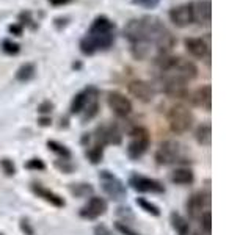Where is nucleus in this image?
Masks as SVG:
<instances>
[{
  "label": "nucleus",
  "instance_id": "3",
  "mask_svg": "<svg viewBox=\"0 0 251 235\" xmlns=\"http://www.w3.org/2000/svg\"><path fill=\"white\" fill-rule=\"evenodd\" d=\"M155 66L159 69L162 82L175 80L188 83L198 77V68L190 60H184L180 57H171V55H157Z\"/></svg>",
  "mask_w": 251,
  "mask_h": 235
},
{
  "label": "nucleus",
  "instance_id": "9",
  "mask_svg": "<svg viewBox=\"0 0 251 235\" xmlns=\"http://www.w3.org/2000/svg\"><path fill=\"white\" fill-rule=\"evenodd\" d=\"M99 179H100V184H102V188H104V191L108 196H112L113 199H121L124 196V185L118 177L110 174L108 171H102Z\"/></svg>",
  "mask_w": 251,
  "mask_h": 235
},
{
  "label": "nucleus",
  "instance_id": "26",
  "mask_svg": "<svg viewBox=\"0 0 251 235\" xmlns=\"http://www.w3.org/2000/svg\"><path fill=\"white\" fill-rule=\"evenodd\" d=\"M132 5H137L141 8H146V10H154L160 5L162 0H130Z\"/></svg>",
  "mask_w": 251,
  "mask_h": 235
},
{
  "label": "nucleus",
  "instance_id": "10",
  "mask_svg": "<svg viewBox=\"0 0 251 235\" xmlns=\"http://www.w3.org/2000/svg\"><path fill=\"white\" fill-rule=\"evenodd\" d=\"M127 88L132 96L141 102H151L155 96L154 86L146 80H132Z\"/></svg>",
  "mask_w": 251,
  "mask_h": 235
},
{
  "label": "nucleus",
  "instance_id": "15",
  "mask_svg": "<svg viewBox=\"0 0 251 235\" xmlns=\"http://www.w3.org/2000/svg\"><path fill=\"white\" fill-rule=\"evenodd\" d=\"M107 210V202L102 198H91L88 204L82 210V216L86 218H98L100 215H104Z\"/></svg>",
  "mask_w": 251,
  "mask_h": 235
},
{
  "label": "nucleus",
  "instance_id": "28",
  "mask_svg": "<svg viewBox=\"0 0 251 235\" xmlns=\"http://www.w3.org/2000/svg\"><path fill=\"white\" fill-rule=\"evenodd\" d=\"M137 204L138 206H141L143 207L146 212H149V213H152V215H159V209H157L154 204H151V202H148V201H145V199H137Z\"/></svg>",
  "mask_w": 251,
  "mask_h": 235
},
{
  "label": "nucleus",
  "instance_id": "13",
  "mask_svg": "<svg viewBox=\"0 0 251 235\" xmlns=\"http://www.w3.org/2000/svg\"><path fill=\"white\" fill-rule=\"evenodd\" d=\"M93 96H98V90L93 88V86H90V88H86L80 93H77L73 102H71V113H74V115L82 113L83 108L86 107V104H88Z\"/></svg>",
  "mask_w": 251,
  "mask_h": 235
},
{
  "label": "nucleus",
  "instance_id": "4",
  "mask_svg": "<svg viewBox=\"0 0 251 235\" xmlns=\"http://www.w3.org/2000/svg\"><path fill=\"white\" fill-rule=\"evenodd\" d=\"M167 119L175 133H184L193 125V113L182 104H176L168 110Z\"/></svg>",
  "mask_w": 251,
  "mask_h": 235
},
{
  "label": "nucleus",
  "instance_id": "7",
  "mask_svg": "<svg viewBox=\"0 0 251 235\" xmlns=\"http://www.w3.org/2000/svg\"><path fill=\"white\" fill-rule=\"evenodd\" d=\"M179 157H180V144L177 141L168 140V141H165V143H162L160 147L157 149L155 160L160 164H170V163L177 162Z\"/></svg>",
  "mask_w": 251,
  "mask_h": 235
},
{
  "label": "nucleus",
  "instance_id": "17",
  "mask_svg": "<svg viewBox=\"0 0 251 235\" xmlns=\"http://www.w3.org/2000/svg\"><path fill=\"white\" fill-rule=\"evenodd\" d=\"M190 100L195 105H198L204 110L210 112V100H212V93H210V86L204 85L201 88H198L195 93H192Z\"/></svg>",
  "mask_w": 251,
  "mask_h": 235
},
{
  "label": "nucleus",
  "instance_id": "12",
  "mask_svg": "<svg viewBox=\"0 0 251 235\" xmlns=\"http://www.w3.org/2000/svg\"><path fill=\"white\" fill-rule=\"evenodd\" d=\"M193 16L196 24H200V25H209L212 16L210 0H196V2H193Z\"/></svg>",
  "mask_w": 251,
  "mask_h": 235
},
{
  "label": "nucleus",
  "instance_id": "25",
  "mask_svg": "<svg viewBox=\"0 0 251 235\" xmlns=\"http://www.w3.org/2000/svg\"><path fill=\"white\" fill-rule=\"evenodd\" d=\"M2 50L6 55H18L21 52V46L18 43H14L13 39L5 38L3 41H2Z\"/></svg>",
  "mask_w": 251,
  "mask_h": 235
},
{
  "label": "nucleus",
  "instance_id": "22",
  "mask_svg": "<svg viewBox=\"0 0 251 235\" xmlns=\"http://www.w3.org/2000/svg\"><path fill=\"white\" fill-rule=\"evenodd\" d=\"M196 141L202 146H209L210 144V138H212V129L209 124H202L196 129Z\"/></svg>",
  "mask_w": 251,
  "mask_h": 235
},
{
  "label": "nucleus",
  "instance_id": "35",
  "mask_svg": "<svg viewBox=\"0 0 251 235\" xmlns=\"http://www.w3.org/2000/svg\"><path fill=\"white\" fill-rule=\"evenodd\" d=\"M98 234H99V235H112V234H110V232L105 229V227H99V229H98Z\"/></svg>",
  "mask_w": 251,
  "mask_h": 235
},
{
  "label": "nucleus",
  "instance_id": "16",
  "mask_svg": "<svg viewBox=\"0 0 251 235\" xmlns=\"http://www.w3.org/2000/svg\"><path fill=\"white\" fill-rule=\"evenodd\" d=\"M98 138L104 144H118L121 141V132L116 125H102L98 129Z\"/></svg>",
  "mask_w": 251,
  "mask_h": 235
},
{
  "label": "nucleus",
  "instance_id": "31",
  "mask_svg": "<svg viewBox=\"0 0 251 235\" xmlns=\"http://www.w3.org/2000/svg\"><path fill=\"white\" fill-rule=\"evenodd\" d=\"M52 6H65V5H71L74 3L75 0H47Z\"/></svg>",
  "mask_w": 251,
  "mask_h": 235
},
{
  "label": "nucleus",
  "instance_id": "21",
  "mask_svg": "<svg viewBox=\"0 0 251 235\" xmlns=\"http://www.w3.org/2000/svg\"><path fill=\"white\" fill-rule=\"evenodd\" d=\"M33 190H35L36 194H39L41 198H44L47 202L53 204V206H57V207H63V206H65V202H63V199L60 198V196H57V194L49 191V190H46V188H43V187H35Z\"/></svg>",
  "mask_w": 251,
  "mask_h": 235
},
{
  "label": "nucleus",
  "instance_id": "27",
  "mask_svg": "<svg viewBox=\"0 0 251 235\" xmlns=\"http://www.w3.org/2000/svg\"><path fill=\"white\" fill-rule=\"evenodd\" d=\"M201 227L207 234H210V231H212V216H210L209 212H204V213L201 215Z\"/></svg>",
  "mask_w": 251,
  "mask_h": 235
},
{
  "label": "nucleus",
  "instance_id": "19",
  "mask_svg": "<svg viewBox=\"0 0 251 235\" xmlns=\"http://www.w3.org/2000/svg\"><path fill=\"white\" fill-rule=\"evenodd\" d=\"M171 180L175 184H179V185H187L193 180V172L190 169L179 168V169L171 172Z\"/></svg>",
  "mask_w": 251,
  "mask_h": 235
},
{
  "label": "nucleus",
  "instance_id": "33",
  "mask_svg": "<svg viewBox=\"0 0 251 235\" xmlns=\"http://www.w3.org/2000/svg\"><path fill=\"white\" fill-rule=\"evenodd\" d=\"M52 104H50V102L49 100H46V102H43V104L41 105H39V112H43V113H47V112H49V110H52Z\"/></svg>",
  "mask_w": 251,
  "mask_h": 235
},
{
  "label": "nucleus",
  "instance_id": "2",
  "mask_svg": "<svg viewBox=\"0 0 251 235\" xmlns=\"http://www.w3.org/2000/svg\"><path fill=\"white\" fill-rule=\"evenodd\" d=\"M116 38V25L107 16L100 14L94 18L88 31L80 39V52L86 57H91L99 50H108L113 46Z\"/></svg>",
  "mask_w": 251,
  "mask_h": 235
},
{
  "label": "nucleus",
  "instance_id": "23",
  "mask_svg": "<svg viewBox=\"0 0 251 235\" xmlns=\"http://www.w3.org/2000/svg\"><path fill=\"white\" fill-rule=\"evenodd\" d=\"M18 24H21L22 27H27L30 30H36L38 28V24L33 19V14H31V11H28V10L22 11L18 16Z\"/></svg>",
  "mask_w": 251,
  "mask_h": 235
},
{
  "label": "nucleus",
  "instance_id": "20",
  "mask_svg": "<svg viewBox=\"0 0 251 235\" xmlns=\"http://www.w3.org/2000/svg\"><path fill=\"white\" fill-rule=\"evenodd\" d=\"M35 72H36V68L33 63H24V65L16 70V78H18L19 82H28L30 78L35 77Z\"/></svg>",
  "mask_w": 251,
  "mask_h": 235
},
{
  "label": "nucleus",
  "instance_id": "11",
  "mask_svg": "<svg viewBox=\"0 0 251 235\" xmlns=\"http://www.w3.org/2000/svg\"><path fill=\"white\" fill-rule=\"evenodd\" d=\"M184 46H185L187 52L195 58L202 60V58L209 57V44L204 41L202 38H185Z\"/></svg>",
  "mask_w": 251,
  "mask_h": 235
},
{
  "label": "nucleus",
  "instance_id": "14",
  "mask_svg": "<svg viewBox=\"0 0 251 235\" xmlns=\"http://www.w3.org/2000/svg\"><path fill=\"white\" fill-rule=\"evenodd\" d=\"M130 185L138 191H146V193H160L163 188L159 182L149 179V177H143V176H133L130 179Z\"/></svg>",
  "mask_w": 251,
  "mask_h": 235
},
{
  "label": "nucleus",
  "instance_id": "34",
  "mask_svg": "<svg viewBox=\"0 0 251 235\" xmlns=\"http://www.w3.org/2000/svg\"><path fill=\"white\" fill-rule=\"evenodd\" d=\"M28 168H39V169H43L44 168V164L39 162V160H33V162H30L28 164H27Z\"/></svg>",
  "mask_w": 251,
  "mask_h": 235
},
{
  "label": "nucleus",
  "instance_id": "30",
  "mask_svg": "<svg viewBox=\"0 0 251 235\" xmlns=\"http://www.w3.org/2000/svg\"><path fill=\"white\" fill-rule=\"evenodd\" d=\"M49 147H52L53 151H57L58 154H65V155H68L69 152L65 149V146H61V144H58V143H55V141H49Z\"/></svg>",
  "mask_w": 251,
  "mask_h": 235
},
{
  "label": "nucleus",
  "instance_id": "1",
  "mask_svg": "<svg viewBox=\"0 0 251 235\" xmlns=\"http://www.w3.org/2000/svg\"><path fill=\"white\" fill-rule=\"evenodd\" d=\"M123 36L130 44H149L157 55H170L173 47L176 46L175 35L155 16H141L130 19L123 28Z\"/></svg>",
  "mask_w": 251,
  "mask_h": 235
},
{
  "label": "nucleus",
  "instance_id": "24",
  "mask_svg": "<svg viewBox=\"0 0 251 235\" xmlns=\"http://www.w3.org/2000/svg\"><path fill=\"white\" fill-rule=\"evenodd\" d=\"M171 221L173 227L180 234V235H187L188 234V223L185 221L184 216H180L179 213H173L171 215Z\"/></svg>",
  "mask_w": 251,
  "mask_h": 235
},
{
  "label": "nucleus",
  "instance_id": "32",
  "mask_svg": "<svg viewBox=\"0 0 251 235\" xmlns=\"http://www.w3.org/2000/svg\"><path fill=\"white\" fill-rule=\"evenodd\" d=\"M116 229L120 231L123 235H138V234H135L133 231H130L129 227H126V226H123V224H116Z\"/></svg>",
  "mask_w": 251,
  "mask_h": 235
},
{
  "label": "nucleus",
  "instance_id": "5",
  "mask_svg": "<svg viewBox=\"0 0 251 235\" xmlns=\"http://www.w3.org/2000/svg\"><path fill=\"white\" fill-rule=\"evenodd\" d=\"M149 132L148 129L145 127H135L132 132H130V143H129V147H127V152H129V157L130 159H138L141 157L146 149L149 146Z\"/></svg>",
  "mask_w": 251,
  "mask_h": 235
},
{
  "label": "nucleus",
  "instance_id": "8",
  "mask_svg": "<svg viewBox=\"0 0 251 235\" xmlns=\"http://www.w3.org/2000/svg\"><path fill=\"white\" fill-rule=\"evenodd\" d=\"M107 102H108L110 110H112L116 116L124 118V116H129L132 113V102L121 93H118V91L108 93Z\"/></svg>",
  "mask_w": 251,
  "mask_h": 235
},
{
  "label": "nucleus",
  "instance_id": "6",
  "mask_svg": "<svg viewBox=\"0 0 251 235\" xmlns=\"http://www.w3.org/2000/svg\"><path fill=\"white\" fill-rule=\"evenodd\" d=\"M168 18L173 22V25L179 28H185L188 25L195 24V16H193V2L180 3L175 8H171L168 13Z\"/></svg>",
  "mask_w": 251,
  "mask_h": 235
},
{
  "label": "nucleus",
  "instance_id": "18",
  "mask_svg": "<svg viewBox=\"0 0 251 235\" xmlns=\"http://www.w3.org/2000/svg\"><path fill=\"white\" fill-rule=\"evenodd\" d=\"M204 207H206V198L202 193H195L187 202V210L193 218H198L204 213Z\"/></svg>",
  "mask_w": 251,
  "mask_h": 235
},
{
  "label": "nucleus",
  "instance_id": "29",
  "mask_svg": "<svg viewBox=\"0 0 251 235\" xmlns=\"http://www.w3.org/2000/svg\"><path fill=\"white\" fill-rule=\"evenodd\" d=\"M8 31H10L11 35H14V36H22V33H24V27L21 25V24H11V25H8Z\"/></svg>",
  "mask_w": 251,
  "mask_h": 235
}]
</instances>
